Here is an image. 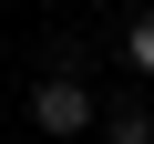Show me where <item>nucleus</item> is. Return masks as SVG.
Listing matches in <instances>:
<instances>
[{
    "mask_svg": "<svg viewBox=\"0 0 154 144\" xmlns=\"http://www.w3.org/2000/svg\"><path fill=\"white\" fill-rule=\"evenodd\" d=\"M123 62H134V72H154V11H144V21L123 31Z\"/></svg>",
    "mask_w": 154,
    "mask_h": 144,
    "instance_id": "nucleus-3",
    "label": "nucleus"
},
{
    "mask_svg": "<svg viewBox=\"0 0 154 144\" xmlns=\"http://www.w3.org/2000/svg\"><path fill=\"white\" fill-rule=\"evenodd\" d=\"M31 124L41 134H103V103H93V83H62V72H41V83H31Z\"/></svg>",
    "mask_w": 154,
    "mask_h": 144,
    "instance_id": "nucleus-1",
    "label": "nucleus"
},
{
    "mask_svg": "<svg viewBox=\"0 0 154 144\" xmlns=\"http://www.w3.org/2000/svg\"><path fill=\"white\" fill-rule=\"evenodd\" d=\"M103 144H154V113L144 103H103Z\"/></svg>",
    "mask_w": 154,
    "mask_h": 144,
    "instance_id": "nucleus-2",
    "label": "nucleus"
}]
</instances>
